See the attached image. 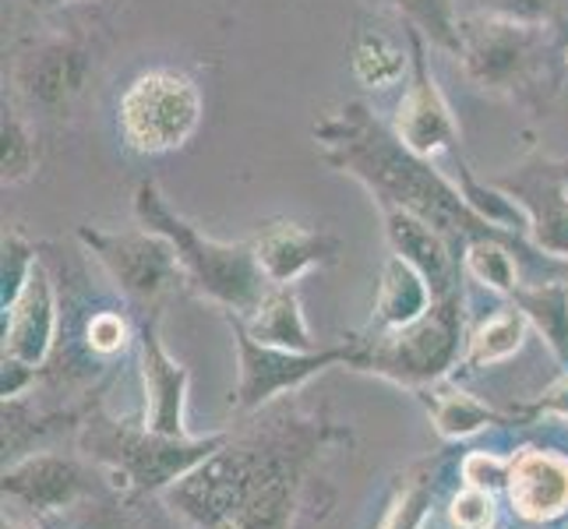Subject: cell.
I'll list each match as a JSON object with an SVG mask.
<instances>
[{"instance_id": "cell-1", "label": "cell", "mask_w": 568, "mask_h": 529, "mask_svg": "<svg viewBox=\"0 0 568 529\" xmlns=\"http://www.w3.org/2000/svg\"><path fill=\"white\" fill-rule=\"evenodd\" d=\"M325 430L311 420H276L241 441H226L170 487L166 501L199 529L237 519L241 529H290L307 466Z\"/></svg>"}, {"instance_id": "cell-2", "label": "cell", "mask_w": 568, "mask_h": 529, "mask_svg": "<svg viewBox=\"0 0 568 529\" xmlns=\"http://www.w3.org/2000/svg\"><path fill=\"white\" fill-rule=\"evenodd\" d=\"M346 116L328 121L318 131V142L325 149V160L346 166L354 176L367 181V187L378 199L396 202L409 212H417L420 220H427L435 230H442L445 237H498L491 223L469 205L463 194L448 187L435 170L424 166V155L409 152L399 139L371 124L361 106H346Z\"/></svg>"}, {"instance_id": "cell-3", "label": "cell", "mask_w": 568, "mask_h": 529, "mask_svg": "<svg viewBox=\"0 0 568 529\" xmlns=\"http://www.w3.org/2000/svg\"><path fill=\"white\" fill-rule=\"evenodd\" d=\"M230 441V435L209 438H166L145 424H116L95 417L85 424V452L103 466L116 495H160L170 491L194 466Z\"/></svg>"}, {"instance_id": "cell-4", "label": "cell", "mask_w": 568, "mask_h": 529, "mask_svg": "<svg viewBox=\"0 0 568 529\" xmlns=\"http://www.w3.org/2000/svg\"><path fill=\"white\" fill-rule=\"evenodd\" d=\"M139 220L145 230L160 233L173 244L181 258L184 276L199 286L205 297L220 301L226 311H241V315H254L258 304L265 301V272L254 262V247H233V244H215L205 241L191 223H184L181 215H173L163 202V194L155 191V184H142L139 199Z\"/></svg>"}, {"instance_id": "cell-5", "label": "cell", "mask_w": 568, "mask_h": 529, "mask_svg": "<svg viewBox=\"0 0 568 529\" xmlns=\"http://www.w3.org/2000/svg\"><path fill=\"white\" fill-rule=\"evenodd\" d=\"M459 339H463V301L459 293L438 297L424 315L396 332H378L375 343L361 346L364 370H378V375L424 388L442 382L453 364L459 360Z\"/></svg>"}, {"instance_id": "cell-6", "label": "cell", "mask_w": 568, "mask_h": 529, "mask_svg": "<svg viewBox=\"0 0 568 529\" xmlns=\"http://www.w3.org/2000/svg\"><path fill=\"white\" fill-rule=\"evenodd\" d=\"M199 89L178 71L142 74L121 100L124 139L139 152H166L184 145L199 128Z\"/></svg>"}, {"instance_id": "cell-7", "label": "cell", "mask_w": 568, "mask_h": 529, "mask_svg": "<svg viewBox=\"0 0 568 529\" xmlns=\"http://www.w3.org/2000/svg\"><path fill=\"white\" fill-rule=\"evenodd\" d=\"M237 332V349H241V382H237V409L241 414H254V409L268 406L283 391L304 385L311 375L332 367V364H361V343L336 346V349H315V353H297V349H280L251 339V332L233 322Z\"/></svg>"}, {"instance_id": "cell-8", "label": "cell", "mask_w": 568, "mask_h": 529, "mask_svg": "<svg viewBox=\"0 0 568 529\" xmlns=\"http://www.w3.org/2000/svg\"><path fill=\"white\" fill-rule=\"evenodd\" d=\"M82 241L92 247L110 276L121 283L131 301H139L145 311H155V301L181 279V258L166 237L149 233H100L82 230Z\"/></svg>"}, {"instance_id": "cell-9", "label": "cell", "mask_w": 568, "mask_h": 529, "mask_svg": "<svg viewBox=\"0 0 568 529\" xmlns=\"http://www.w3.org/2000/svg\"><path fill=\"white\" fill-rule=\"evenodd\" d=\"M89 474L71 456L29 452L4 466V501L29 508L36 519L74 508L89 495Z\"/></svg>"}, {"instance_id": "cell-10", "label": "cell", "mask_w": 568, "mask_h": 529, "mask_svg": "<svg viewBox=\"0 0 568 529\" xmlns=\"http://www.w3.org/2000/svg\"><path fill=\"white\" fill-rule=\"evenodd\" d=\"M142 385H145V409L142 424L155 435L187 438L184 427V403H187V367H181L160 343V315L142 322Z\"/></svg>"}, {"instance_id": "cell-11", "label": "cell", "mask_w": 568, "mask_h": 529, "mask_svg": "<svg viewBox=\"0 0 568 529\" xmlns=\"http://www.w3.org/2000/svg\"><path fill=\"white\" fill-rule=\"evenodd\" d=\"M513 516L523 522H555L568 512V456L547 448H519L508 459L505 484Z\"/></svg>"}, {"instance_id": "cell-12", "label": "cell", "mask_w": 568, "mask_h": 529, "mask_svg": "<svg viewBox=\"0 0 568 529\" xmlns=\"http://www.w3.org/2000/svg\"><path fill=\"white\" fill-rule=\"evenodd\" d=\"M53 336H57V293L50 283V272L36 262L22 293L8 307L4 360L22 364L29 370L43 367V360L50 357Z\"/></svg>"}, {"instance_id": "cell-13", "label": "cell", "mask_w": 568, "mask_h": 529, "mask_svg": "<svg viewBox=\"0 0 568 529\" xmlns=\"http://www.w3.org/2000/svg\"><path fill=\"white\" fill-rule=\"evenodd\" d=\"M378 202L385 212V230H388L392 247H396L403 262H409L427 279L435 301L456 293V254L448 251L445 233L396 202H388V199H378Z\"/></svg>"}, {"instance_id": "cell-14", "label": "cell", "mask_w": 568, "mask_h": 529, "mask_svg": "<svg viewBox=\"0 0 568 529\" xmlns=\"http://www.w3.org/2000/svg\"><path fill=\"white\" fill-rule=\"evenodd\" d=\"M254 262L272 286H290L307 268L336 262V241L301 223H272L254 241Z\"/></svg>"}, {"instance_id": "cell-15", "label": "cell", "mask_w": 568, "mask_h": 529, "mask_svg": "<svg viewBox=\"0 0 568 529\" xmlns=\"http://www.w3.org/2000/svg\"><path fill=\"white\" fill-rule=\"evenodd\" d=\"M459 39H463L459 50L469 71L484 78V82H505L530 57L534 32L530 26L519 22H484V26H466Z\"/></svg>"}, {"instance_id": "cell-16", "label": "cell", "mask_w": 568, "mask_h": 529, "mask_svg": "<svg viewBox=\"0 0 568 529\" xmlns=\"http://www.w3.org/2000/svg\"><path fill=\"white\" fill-rule=\"evenodd\" d=\"M396 131L399 142L417 155H435L438 149L453 142V116H448V106L442 103L435 82L427 78V68L420 61V39H417V82L403 95Z\"/></svg>"}, {"instance_id": "cell-17", "label": "cell", "mask_w": 568, "mask_h": 529, "mask_svg": "<svg viewBox=\"0 0 568 529\" xmlns=\"http://www.w3.org/2000/svg\"><path fill=\"white\" fill-rule=\"evenodd\" d=\"M435 304V293H430L427 279L420 272L403 262L399 254H392L382 272V289H378V304H375V328L378 332H396L414 325L424 311Z\"/></svg>"}, {"instance_id": "cell-18", "label": "cell", "mask_w": 568, "mask_h": 529, "mask_svg": "<svg viewBox=\"0 0 568 529\" xmlns=\"http://www.w3.org/2000/svg\"><path fill=\"white\" fill-rule=\"evenodd\" d=\"M251 339H258L265 346H280V349H297V353H315V339H311V328L304 322V311L297 293L276 286L265 293V301L247 322Z\"/></svg>"}, {"instance_id": "cell-19", "label": "cell", "mask_w": 568, "mask_h": 529, "mask_svg": "<svg viewBox=\"0 0 568 529\" xmlns=\"http://www.w3.org/2000/svg\"><path fill=\"white\" fill-rule=\"evenodd\" d=\"M438 477H442V456L424 459L417 466H409L406 474H399L385 501L378 529H424L430 505H435Z\"/></svg>"}, {"instance_id": "cell-20", "label": "cell", "mask_w": 568, "mask_h": 529, "mask_svg": "<svg viewBox=\"0 0 568 529\" xmlns=\"http://www.w3.org/2000/svg\"><path fill=\"white\" fill-rule=\"evenodd\" d=\"M417 396L427 403L430 420H435L438 435L448 438V441H459V438L477 435V430L491 427V424H501V417L495 414L491 406L480 403L477 396H469V391L456 388V385L435 382V385L417 388Z\"/></svg>"}, {"instance_id": "cell-21", "label": "cell", "mask_w": 568, "mask_h": 529, "mask_svg": "<svg viewBox=\"0 0 568 529\" xmlns=\"http://www.w3.org/2000/svg\"><path fill=\"white\" fill-rule=\"evenodd\" d=\"M513 297L523 315L540 328L555 357L568 364V289L561 283H540L530 289L519 286Z\"/></svg>"}, {"instance_id": "cell-22", "label": "cell", "mask_w": 568, "mask_h": 529, "mask_svg": "<svg viewBox=\"0 0 568 529\" xmlns=\"http://www.w3.org/2000/svg\"><path fill=\"white\" fill-rule=\"evenodd\" d=\"M526 325H530V318H526L519 307H505V311H498V315H491V318H487V322L474 332V336H469L466 364H469V367H487V364L508 360V357H513V353L523 346Z\"/></svg>"}, {"instance_id": "cell-23", "label": "cell", "mask_w": 568, "mask_h": 529, "mask_svg": "<svg viewBox=\"0 0 568 529\" xmlns=\"http://www.w3.org/2000/svg\"><path fill=\"white\" fill-rule=\"evenodd\" d=\"M82 53H74L71 47H53L47 53H39V61L32 64V95L39 103L57 106L68 103L71 95L82 89Z\"/></svg>"}, {"instance_id": "cell-24", "label": "cell", "mask_w": 568, "mask_h": 529, "mask_svg": "<svg viewBox=\"0 0 568 529\" xmlns=\"http://www.w3.org/2000/svg\"><path fill=\"white\" fill-rule=\"evenodd\" d=\"M354 71L364 85H378V89H388L396 85L403 71H406V53L392 43V39L371 32L361 39L357 47V57H354Z\"/></svg>"}, {"instance_id": "cell-25", "label": "cell", "mask_w": 568, "mask_h": 529, "mask_svg": "<svg viewBox=\"0 0 568 529\" xmlns=\"http://www.w3.org/2000/svg\"><path fill=\"white\" fill-rule=\"evenodd\" d=\"M466 268H469V276H474L477 283L491 286L498 293H516L519 289L516 262H513V254H508V247L498 244V237H484V241L469 244Z\"/></svg>"}, {"instance_id": "cell-26", "label": "cell", "mask_w": 568, "mask_h": 529, "mask_svg": "<svg viewBox=\"0 0 568 529\" xmlns=\"http://www.w3.org/2000/svg\"><path fill=\"white\" fill-rule=\"evenodd\" d=\"M388 4H396L399 11H406L420 29H427V35L435 39V43L459 53L463 39H459L453 4H448V0H388Z\"/></svg>"}, {"instance_id": "cell-27", "label": "cell", "mask_w": 568, "mask_h": 529, "mask_svg": "<svg viewBox=\"0 0 568 529\" xmlns=\"http://www.w3.org/2000/svg\"><path fill=\"white\" fill-rule=\"evenodd\" d=\"M448 516H453L456 529H491L498 522L495 519V495L463 484V491L453 498V505H448Z\"/></svg>"}, {"instance_id": "cell-28", "label": "cell", "mask_w": 568, "mask_h": 529, "mask_svg": "<svg viewBox=\"0 0 568 529\" xmlns=\"http://www.w3.org/2000/svg\"><path fill=\"white\" fill-rule=\"evenodd\" d=\"M459 474L466 487H480V491L495 495V491H505V484H508V459L484 452V448H474V452L463 456Z\"/></svg>"}, {"instance_id": "cell-29", "label": "cell", "mask_w": 568, "mask_h": 529, "mask_svg": "<svg viewBox=\"0 0 568 529\" xmlns=\"http://www.w3.org/2000/svg\"><path fill=\"white\" fill-rule=\"evenodd\" d=\"M85 343L92 353H100V357H113V353L124 349L128 343V322L116 315V311H100V315H92L85 325Z\"/></svg>"}, {"instance_id": "cell-30", "label": "cell", "mask_w": 568, "mask_h": 529, "mask_svg": "<svg viewBox=\"0 0 568 529\" xmlns=\"http://www.w3.org/2000/svg\"><path fill=\"white\" fill-rule=\"evenodd\" d=\"M32 170V142L26 128L18 124V116L8 113L4 116V181H22Z\"/></svg>"}, {"instance_id": "cell-31", "label": "cell", "mask_w": 568, "mask_h": 529, "mask_svg": "<svg viewBox=\"0 0 568 529\" xmlns=\"http://www.w3.org/2000/svg\"><path fill=\"white\" fill-rule=\"evenodd\" d=\"M537 414H555V417L568 420V375H565L561 382H555V385L547 388L544 396L537 399L534 417H537Z\"/></svg>"}, {"instance_id": "cell-32", "label": "cell", "mask_w": 568, "mask_h": 529, "mask_svg": "<svg viewBox=\"0 0 568 529\" xmlns=\"http://www.w3.org/2000/svg\"><path fill=\"white\" fill-rule=\"evenodd\" d=\"M4 529H39V526L22 522V519H14V516H8V512H4Z\"/></svg>"}, {"instance_id": "cell-33", "label": "cell", "mask_w": 568, "mask_h": 529, "mask_svg": "<svg viewBox=\"0 0 568 529\" xmlns=\"http://www.w3.org/2000/svg\"><path fill=\"white\" fill-rule=\"evenodd\" d=\"M491 529H523V519L516 516V519H498Z\"/></svg>"}]
</instances>
